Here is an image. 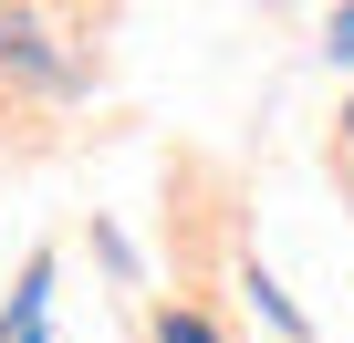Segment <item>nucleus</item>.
<instances>
[{"label": "nucleus", "instance_id": "1", "mask_svg": "<svg viewBox=\"0 0 354 343\" xmlns=\"http://www.w3.org/2000/svg\"><path fill=\"white\" fill-rule=\"evenodd\" d=\"M0 63H21V73H42V84H84V73L42 42V21H32V11H0Z\"/></svg>", "mask_w": 354, "mask_h": 343}, {"label": "nucleus", "instance_id": "2", "mask_svg": "<svg viewBox=\"0 0 354 343\" xmlns=\"http://www.w3.org/2000/svg\"><path fill=\"white\" fill-rule=\"evenodd\" d=\"M156 343H219V333H209L198 312H167V333H156Z\"/></svg>", "mask_w": 354, "mask_h": 343}, {"label": "nucleus", "instance_id": "3", "mask_svg": "<svg viewBox=\"0 0 354 343\" xmlns=\"http://www.w3.org/2000/svg\"><path fill=\"white\" fill-rule=\"evenodd\" d=\"M333 52H344V63H354V11H333Z\"/></svg>", "mask_w": 354, "mask_h": 343}]
</instances>
